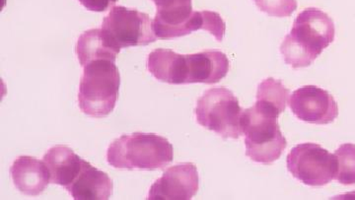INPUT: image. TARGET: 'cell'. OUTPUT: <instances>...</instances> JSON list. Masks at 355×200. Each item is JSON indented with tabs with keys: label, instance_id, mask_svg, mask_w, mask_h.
<instances>
[{
	"label": "cell",
	"instance_id": "obj_1",
	"mask_svg": "<svg viewBox=\"0 0 355 200\" xmlns=\"http://www.w3.org/2000/svg\"><path fill=\"white\" fill-rule=\"evenodd\" d=\"M335 35V24L328 14L307 8L298 14L280 45V53L292 69L308 67L333 43Z\"/></svg>",
	"mask_w": 355,
	"mask_h": 200
},
{
	"label": "cell",
	"instance_id": "obj_2",
	"mask_svg": "<svg viewBox=\"0 0 355 200\" xmlns=\"http://www.w3.org/2000/svg\"><path fill=\"white\" fill-rule=\"evenodd\" d=\"M172 144L154 134H125L109 146L107 160L112 167L123 170L163 169L173 161Z\"/></svg>",
	"mask_w": 355,
	"mask_h": 200
},
{
	"label": "cell",
	"instance_id": "obj_3",
	"mask_svg": "<svg viewBox=\"0 0 355 200\" xmlns=\"http://www.w3.org/2000/svg\"><path fill=\"white\" fill-rule=\"evenodd\" d=\"M83 69L79 86V108L92 118H106L114 111L120 91L121 75L116 62L97 60Z\"/></svg>",
	"mask_w": 355,
	"mask_h": 200
},
{
	"label": "cell",
	"instance_id": "obj_4",
	"mask_svg": "<svg viewBox=\"0 0 355 200\" xmlns=\"http://www.w3.org/2000/svg\"><path fill=\"white\" fill-rule=\"evenodd\" d=\"M277 116L261 110L256 104L243 111L242 134L245 136L246 155L252 161L272 164L279 159L286 148Z\"/></svg>",
	"mask_w": 355,
	"mask_h": 200
},
{
	"label": "cell",
	"instance_id": "obj_5",
	"mask_svg": "<svg viewBox=\"0 0 355 200\" xmlns=\"http://www.w3.org/2000/svg\"><path fill=\"white\" fill-rule=\"evenodd\" d=\"M243 109L237 97L225 87L207 90L198 100L195 109L198 125L223 138L237 139L242 136Z\"/></svg>",
	"mask_w": 355,
	"mask_h": 200
},
{
	"label": "cell",
	"instance_id": "obj_6",
	"mask_svg": "<svg viewBox=\"0 0 355 200\" xmlns=\"http://www.w3.org/2000/svg\"><path fill=\"white\" fill-rule=\"evenodd\" d=\"M102 30L114 50L147 46L156 41L148 14L137 9L114 6L103 20Z\"/></svg>",
	"mask_w": 355,
	"mask_h": 200
},
{
	"label": "cell",
	"instance_id": "obj_7",
	"mask_svg": "<svg viewBox=\"0 0 355 200\" xmlns=\"http://www.w3.org/2000/svg\"><path fill=\"white\" fill-rule=\"evenodd\" d=\"M289 173L310 187H324L335 180L338 160L335 154L317 143H302L287 155Z\"/></svg>",
	"mask_w": 355,
	"mask_h": 200
},
{
	"label": "cell",
	"instance_id": "obj_8",
	"mask_svg": "<svg viewBox=\"0 0 355 200\" xmlns=\"http://www.w3.org/2000/svg\"><path fill=\"white\" fill-rule=\"evenodd\" d=\"M288 104L294 116L305 122L328 125L338 116L335 98L317 86H303L294 91Z\"/></svg>",
	"mask_w": 355,
	"mask_h": 200
},
{
	"label": "cell",
	"instance_id": "obj_9",
	"mask_svg": "<svg viewBox=\"0 0 355 200\" xmlns=\"http://www.w3.org/2000/svg\"><path fill=\"white\" fill-rule=\"evenodd\" d=\"M230 62L225 53L219 51H205L193 55H183L181 71L183 84L205 83L216 84L226 78Z\"/></svg>",
	"mask_w": 355,
	"mask_h": 200
},
{
	"label": "cell",
	"instance_id": "obj_10",
	"mask_svg": "<svg viewBox=\"0 0 355 200\" xmlns=\"http://www.w3.org/2000/svg\"><path fill=\"white\" fill-rule=\"evenodd\" d=\"M198 173L193 163H183L167 170L149 190L151 200H189L197 194Z\"/></svg>",
	"mask_w": 355,
	"mask_h": 200
},
{
	"label": "cell",
	"instance_id": "obj_11",
	"mask_svg": "<svg viewBox=\"0 0 355 200\" xmlns=\"http://www.w3.org/2000/svg\"><path fill=\"white\" fill-rule=\"evenodd\" d=\"M14 185L22 194L36 197L51 183L50 172L44 161L31 156H20L10 168Z\"/></svg>",
	"mask_w": 355,
	"mask_h": 200
},
{
	"label": "cell",
	"instance_id": "obj_12",
	"mask_svg": "<svg viewBox=\"0 0 355 200\" xmlns=\"http://www.w3.org/2000/svg\"><path fill=\"white\" fill-rule=\"evenodd\" d=\"M43 161L50 172L51 183L65 188L76 181L86 162L71 148L62 145L51 148L44 154Z\"/></svg>",
	"mask_w": 355,
	"mask_h": 200
},
{
	"label": "cell",
	"instance_id": "obj_13",
	"mask_svg": "<svg viewBox=\"0 0 355 200\" xmlns=\"http://www.w3.org/2000/svg\"><path fill=\"white\" fill-rule=\"evenodd\" d=\"M113 181L87 161L76 181L67 188L76 200H106L113 194Z\"/></svg>",
	"mask_w": 355,
	"mask_h": 200
},
{
	"label": "cell",
	"instance_id": "obj_14",
	"mask_svg": "<svg viewBox=\"0 0 355 200\" xmlns=\"http://www.w3.org/2000/svg\"><path fill=\"white\" fill-rule=\"evenodd\" d=\"M76 52L83 67L97 60L116 62V55L120 53L109 43L102 29L84 32L77 41Z\"/></svg>",
	"mask_w": 355,
	"mask_h": 200
},
{
	"label": "cell",
	"instance_id": "obj_15",
	"mask_svg": "<svg viewBox=\"0 0 355 200\" xmlns=\"http://www.w3.org/2000/svg\"><path fill=\"white\" fill-rule=\"evenodd\" d=\"M289 89L282 81L275 78H266L258 86L256 106L270 115L279 118L286 109Z\"/></svg>",
	"mask_w": 355,
	"mask_h": 200
},
{
	"label": "cell",
	"instance_id": "obj_16",
	"mask_svg": "<svg viewBox=\"0 0 355 200\" xmlns=\"http://www.w3.org/2000/svg\"><path fill=\"white\" fill-rule=\"evenodd\" d=\"M335 155L338 160V173H336V180L342 185H355L354 144H343L336 149Z\"/></svg>",
	"mask_w": 355,
	"mask_h": 200
},
{
	"label": "cell",
	"instance_id": "obj_17",
	"mask_svg": "<svg viewBox=\"0 0 355 200\" xmlns=\"http://www.w3.org/2000/svg\"><path fill=\"white\" fill-rule=\"evenodd\" d=\"M261 11L273 17H289L297 9L296 0H254Z\"/></svg>",
	"mask_w": 355,
	"mask_h": 200
},
{
	"label": "cell",
	"instance_id": "obj_18",
	"mask_svg": "<svg viewBox=\"0 0 355 200\" xmlns=\"http://www.w3.org/2000/svg\"><path fill=\"white\" fill-rule=\"evenodd\" d=\"M81 6L95 12H104L113 7L119 0H78Z\"/></svg>",
	"mask_w": 355,
	"mask_h": 200
},
{
	"label": "cell",
	"instance_id": "obj_19",
	"mask_svg": "<svg viewBox=\"0 0 355 200\" xmlns=\"http://www.w3.org/2000/svg\"><path fill=\"white\" fill-rule=\"evenodd\" d=\"M157 11L174 10V9L191 7V0H153Z\"/></svg>",
	"mask_w": 355,
	"mask_h": 200
}]
</instances>
